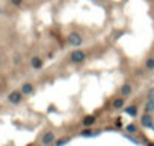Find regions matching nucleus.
<instances>
[{
  "label": "nucleus",
  "mask_w": 154,
  "mask_h": 146,
  "mask_svg": "<svg viewBox=\"0 0 154 146\" xmlns=\"http://www.w3.org/2000/svg\"><path fill=\"white\" fill-rule=\"evenodd\" d=\"M67 42H68V45L70 47H80L82 45V42H83V38H82V35L80 33H77V32H71L68 36H67Z\"/></svg>",
  "instance_id": "f257e3e1"
},
{
  "label": "nucleus",
  "mask_w": 154,
  "mask_h": 146,
  "mask_svg": "<svg viewBox=\"0 0 154 146\" xmlns=\"http://www.w3.org/2000/svg\"><path fill=\"white\" fill-rule=\"evenodd\" d=\"M85 59H86V54H85V51H82V50H73L71 54H70V60L74 65H79V63L85 62Z\"/></svg>",
  "instance_id": "f03ea898"
},
{
  "label": "nucleus",
  "mask_w": 154,
  "mask_h": 146,
  "mask_svg": "<svg viewBox=\"0 0 154 146\" xmlns=\"http://www.w3.org/2000/svg\"><path fill=\"white\" fill-rule=\"evenodd\" d=\"M21 98H23L21 90H14V92H11V94H9L8 101L11 104H18V102H21Z\"/></svg>",
  "instance_id": "7ed1b4c3"
},
{
  "label": "nucleus",
  "mask_w": 154,
  "mask_h": 146,
  "mask_svg": "<svg viewBox=\"0 0 154 146\" xmlns=\"http://www.w3.org/2000/svg\"><path fill=\"white\" fill-rule=\"evenodd\" d=\"M140 122H142V127H147V128L153 127V117H151V115L150 113H145L142 116V119H140Z\"/></svg>",
  "instance_id": "20e7f679"
},
{
  "label": "nucleus",
  "mask_w": 154,
  "mask_h": 146,
  "mask_svg": "<svg viewBox=\"0 0 154 146\" xmlns=\"http://www.w3.org/2000/svg\"><path fill=\"white\" fill-rule=\"evenodd\" d=\"M53 142H55V134L51 131L45 132V134L42 136V143L44 145H50V143H53Z\"/></svg>",
  "instance_id": "39448f33"
},
{
  "label": "nucleus",
  "mask_w": 154,
  "mask_h": 146,
  "mask_svg": "<svg viewBox=\"0 0 154 146\" xmlns=\"http://www.w3.org/2000/svg\"><path fill=\"white\" fill-rule=\"evenodd\" d=\"M32 92H33V84L24 83V84L21 86V94H23V95H30Z\"/></svg>",
  "instance_id": "423d86ee"
},
{
  "label": "nucleus",
  "mask_w": 154,
  "mask_h": 146,
  "mask_svg": "<svg viewBox=\"0 0 154 146\" xmlns=\"http://www.w3.org/2000/svg\"><path fill=\"white\" fill-rule=\"evenodd\" d=\"M30 65H32L33 69H40V68H42V60H41L40 57H32Z\"/></svg>",
  "instance_id": "0eeeda50"
},
{
  "label": "nucleus",
  "mask_w": 154,
  "mask_h": 146,
  "mask_svg": "<svg viewBox=\"0 0 154 146\" xmlns=\"http://www.w3.org/2000/svg\"><path fill=\"white\" fill-rule=\"evenodd\" d=\"M112 107L113 109H122L124 107V98H117V99H115L113 102H112Z\"/></svg>",
  "instance_id": "6e6552de"
},
{
  "label": "nucleus",
  "mask_w": 154,
  "mask_h": 146,
  "mask_svg": "<svg viewBox=\"0 0 154 146\" xmlns=\"http://www.w3.org/2000/svg\"><path fill=\"white\" fill-rule=\"evenodd\" d=\"M95 124V117L94 116H86L85 119H83V125L85 127H91V125H94Z\"/></svg>",
  "instance_id": "1a4fd4ad"
},
{
  "label": "nucleus",
  "mask_w": 154,
  "mask_h": 146,
  "mask_svg": "<svg viewBox=\"0 0 154 146\" xmlns=\"http://www.w3.org/2000/svg\"><path fill=\"white\" fill-rule=\"evenodd\" d=\"M145 112L147 113H153L154 112V99H148L145 104Z\"/></svg>",
  "instance_id": "9d476101"
},
{
  "label": "nucleus",
  "mask_w": 154,
  "mask_h": 146,
  "mask_svg": "<svg viewBox=\"0 0 154 146\" xmlns=\"http://www.w3.org/2000/svg\"><path fill=\"white\" fill-rule=\"evenodd\" d=\"M121 94H122L124 97L130 95V94H132V86H130V84H122V87H121Z\"/></svg>",
  "instance_id": "9b49d317"
},
{
  "label": "nucleus",
  "mask_w": 154,
  "mask_h": 146,
  "mask_svg": "<svg viewBox=\"0 0 154 146\" xmlns=\"http://www.w3.org/2000/svg\"><path fill=\"white\" fill-rule=\"evenodd\" d=\"M125 113L130 115V116H136V115H137V109H136V107H127V109H125Z\"/></svg>",
  "instance_id": "f8f14e48"
},
{
  "label": "nucleus",
  "mask_w": 154,
  "mask_h": 146,
  "mask_svg": "<svg viewBox=\"0 0 154 146\" xmlns=\"http://www.w3.org/2000/svg\"><path fill=\"white\" fill-rule=\"evenodd\" d=\"M145 66L148 69H154V57H150V59H147V62H145Z\"/></svg>",
  "instance_id": "ddd939ff"
},
{
  "label": "nucleus",
  "mask_w": 154,
  "mask_h": 146,
  "mask_svg": "<svg viewBox=\"0 0 154 146\" xmlns=\"http://www.w3.org/2000/svg\"><path fill=\"white\" fill-rule=\"evenodd\" d=\"M98 134H100L98 131H97V132H92V131H83V132H82L83 137H94V136H98Z\"/></svg>",
  "instance_id": "4468645a"
},
{
  "label": "nucleus",
  "mask_w": 154,
  "mask_h": 146,
  "mask_svg": "<svg viewBox=\"0 0 154 146\" xmlns=\"http://www.w3.org/2000/svg\"><path fill=\"white\" fill-rule=\"evenodd\" d=\"M67 143H68V139H60V140H58L56 146H63V145H67Z\"/></svg>",
  "instance_id": "2eb2a0df"
},
{
  "label": "nucleus",
  "mask_w": 154,
  "mask_h": 146,
  "mask_svg": "<svg viewBox=\"0 0 154 146\" xmlns=\"http://www.w3.org/2000/svg\"><path fill=\"white\" fill-rule=\"evenodd\" d=\"M125 130H127L128 132H136V127H135L133 124H132V125H127V128H125Z\"/></svg>",
  "instance_id": "dca6fc26"
},
{
  "label": "nucleus",
  "mask_w": 154,
  "mask_h": 146,
  "mask_svg": "<svg viewBox=\"0 0 154 146\" xmlns=\"http://www.w3.org/2000/svg\"><path fill=\"white\" fill-rule=\"evenodd\" d=\"M147 98H148V99H154V89H151V90L148 92V95H147Z\"/></svg>",
  "instance_id": "f3484780"
},
{
  "label": "nucleus",
  "mask_w": 154,
  "mask_h": 146,
  "mask_svg": "<svg viewBox=\"0 0 154 146\" xmlns=\"http://www.w3.org/2000/svg\"><path fill=\"white\" fill-rule=\"evenodd\" d=\"M11 2H12V5H15V6H20L23 0H11Z\"/></svg>",
  "instance_id": "a211bd4d"
},
{
  "label": "nucleus",
  "mask_w": 154,
  "mask_h": 146,
  "mask_svg": "<svg viewBox=\"0 0 154 146\" xmlns=\"http://www.w3.org/2000/svg\"><path fill=\"white\" fill-rule=\"evenodd\" d=\"M20 60H21V57H20L18 54H15V56H14V62H15V63H20Z\"/></svg>",
  "instance_id": "6ab92c4d"
}]
</instances>
